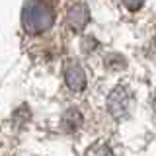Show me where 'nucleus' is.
<instances>
[{"mask_svg":"<svg viewBox=\"0 0 156 156\" xmlns=\"http://www.w3.org/2000/svg\"><path fill=\"white\" fill-rule=\"evenodd\" d=\"M53 14L51 4L45 0H29L22 10V23L27 33H43L53 26Z\"/></svg>","mask_w":156,"mask_h":156,"instance_id":"1","label":"nucleus"},{"mask_svg":"<svg viewBox=\"0 0 156 156\" xmlns=\"http://www.w3.org/2000/svg\"><path fill=\"white\" fill-rule=\"evenodd\" d=\"M107 109L115 119H123L133 109V92L127 86H117L107 98Z\"/></svg>","mask_w":156,"mask_h":156,"instance_id":"2","label":"nucleus"},{"mask_svg":"<svg viewBox=\"0 0 156 156\" xmlns=\"http://www.w3.org/2000/svg\"><path fill=\"white\" fill-rule=\"evenodd\" d=\"M65 82H66V86L70 88L72 92H82L86 88L84 68L78 65V62H74V61H68L65 65Z\"/></svg>","mask_w":156,"mask_h":156,"instance_id":"3","label":"nucleus"},{"mask_svg":"<svg viewBox=\"0 0 156 156\" xmlns=\"http://www.w3.org/2000/svg\"><path fill=\"white\" fill-rule=\"evenodd\" d=\"M90 22V10L86 4H74V6L68 8L66 12V26L72 31H80L84 29V26Z\"/></svg>","mask_w":156,"mask_h":156,"instance_id":"4","label":"nucleus"},{"mask_svg":"<svg viewBox=\"0 0 156 156\" xmlns=\"http://www.w3.org/2000/svg\"><path fill=\"white\" fill-rule=\"evenodd\" d=\"M82 123V115H80V111L78 109H68L66 111V115H65V119H62V125H65V129L66 131H76L78 127H80Z\"/></svg>","mask_w":156,"mask_h":156,"instance_id":"5","label":"nucleus"},{"mask_svg":"<svg viewBox=\"0 0 156 156\" xmlns=\"http://www.w3.org/2000/svg\"><path fill=\"white\" fill-rule=\"evenodd\" d=\"M86 156H115V154L111 152V148L107 144L98 143V144H94V146H90V148H88Z\"/></svg>","mask_w":156,"mask_h":156,"instance_id":"6","label":"nucleus"},{"mask_svg":"<svg viewBox=\"0 0 156 156\" xmlns=\"http://www.w3.org/2000/svg\"><path fill=\"white\" fill-rule=\"evenodd\" d=\"M123 4H125L127 10H131V12H136V10H139V8L144 4V0H123Z\"/></svg>","mask_w":156,"mask_h":156,"instance_id":"7","label":"nucleus"},{"mask_svg":"<svg viewBox=\"0 0 156 156\" xmlns=\"http://www.w3.org/2000/svg\"><path fill=\"white\" fill-rule=\"evenodd\" d=\"M154 111H156V94H154Z\"/></svg>","mask_w":156,"mask_h":156,"instance_id":"8","label":"nucleus"}]
</instances>
